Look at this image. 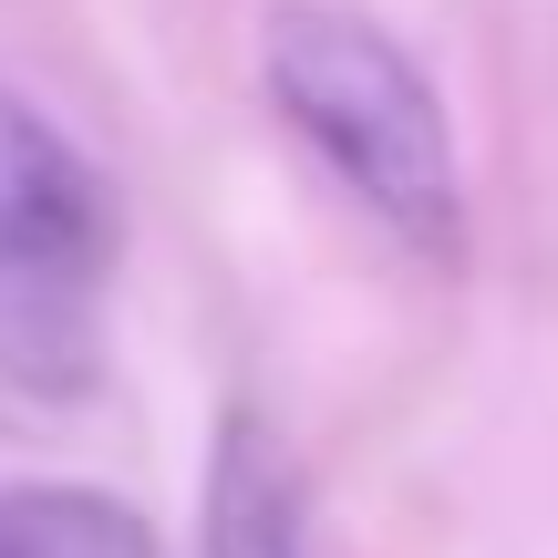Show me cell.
<instances>
[{
	"label": "cell",
	"mask_w": 558,
	"mask_h": 558,
	"mask_svg": "<svg viewBox=\"0 0 558 558\" xmlns=\"http://www.w3.org/2000/svg\"><path fill=\"white\" fill-rule=\"evenodd\" d=\"M114 197L62 124L0 83V383L83 393L104 352Z\"/></svg>",
	"instance_id": "obj_2"
},
{
	"label": "cell",
	"mask_w": 558,
	"mask_h": 558,
	"mask_svg": "<svg viewBox=\"0 0 558 558\" xmlns=\"http://www.w3.org/2000/svg\"><path fill=\"white\" fill-rule=\"evenodd\" d=\"M207 558H311L300 486L279 465V445L259 435V414L218 424V456H207Z\"/></svg>",
	"instance_id": "obj_3"
},
{
	"label": "cell",
	"mask_w": 558,
	"mask_h": 558,
	"mask_svg": "<svg viewBox=\"0 0 558 558\" xmlns=\"http://www.w3.org/2000/svg\"><path fill=\"white\" fill-rule=\"evenodd\" d=\"M269 104L393 239H414L424 259H456L465 239V186H456V145H445V104L362 11L331 0H290L269 11L259 41Z\"/></svg>",
	"instance_id": "obj_1"
},
{
	"label": "cell",
	"mask_w": 558,
	"mask_h": 558,
	"mask_svg": "<svg viewBox=\"0 0 558 558\" xmlns=\"http://www.w3.org/2000/svg\"><path fill=\"white\" fill-rule=\"evenodd\" d=\"M0 558H156V538L94 486H0Z\"/></svg>",
	"instance_id": "obj_4"
}]
</instances>
